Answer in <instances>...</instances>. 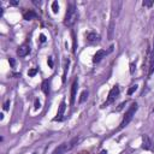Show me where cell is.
Segmentation results:
<instances>
[{
  "mask_svg": "<svg viewBox=\"0 0 154 154\" xmlns=\"http://www.w3.org/2000/svg\"><path fill=\"white\" fill-rule=\"evenodd\" d=\"M78 18V12H77V7L73 2H70L69 6H67V10H66V13H65V17H64V25L65 26H69L71 28L76 20Z\"/></svg>",
  "mask_w": 154,
  "mask_h": 154,
  "instance_id": "cell-1",
  "label": "cell"
},
{
  "mask_svg": "<svg viewBox=\"0 0 154 154\" xmlns=\"http://www.w3.org/2000/svg\"><path fill=\"white\" fill-rule=\"evenodd\" d=\"M78 141H79V137H73L71 141H69V142H64V143L59 144V146L53 150L52 154H65L66 152L71 150V149L78 143Z\"/></svg>",
  "mask_w": 154,
  "mask_h": 154,
  "instance_id": "cell-2",
  "label": "cell"
},
{
  "mask_svg": "<svg viewBox=\"0 0 154 154\" xmlns=\"http://www.w3.org/2000/svg\"><path fill=\"white\" fill-rule=\"evenodd\" d=\"M137 108H138L137 103H136V102H132V103H131V106L129 107V109L125 112V114H124V117H123V120L120 122V124H119V128H118V129H123V128H125V126H126V125L132 120V118H134V116H135V113H136Z\"/></svg>",
  "mask_w": 154,
  "mask_h": 154,
  "instance_id": "cell-3",
  "label": "cell"
},
{
  "mask_svg": "<svg viewBox=\"0 0 154 154\" xmlns=\"http://www.w3.org/2000/svg\"><path fill=\"white\" fill-rule=\"evenodd\" d=\"M119 87L118 85H113L112 87V89L109 90V93H108V96H107V100H106V102L105 103H102V106L101 107H106L107 105H109V103H112V102H114L116 101V99L118 97V95H119Z\"/></svg>",
  "mask_w": 154,
  "mask_h": 154,
  "instance_id": "cell-4",
  "label": "cell"
},
{
  "mask_svg": "<svg viewBox=\"0 0 154 154\" xmlns=\"http://www.w3.org/2000/svg\"><path fill=\"white\" fill-rule=\"evenodd\" d=\"M65 109H66V103H65V101L63 100V101L60 102V105H59V108H58L57 116L53 118V120H54V122H60V120H63V116H64Z\"/></svg>",
  "mask_w": 154,
  "mask_h": 154,
  "instance_id": "cell-5",
  "label": "cell"
},
{
  "mask_svg": "<svg viewBox=\"0 0 154 154\" xmlns=\"http://www.w3.org/2000/svg\"><path fill=\"white\" fill-rule=\"evenodd\" d=\"M77 89H78V79L75 78L71 85V97H70V103L73 105L75 100H76V94H77Z\"/></svg>",
  "mask_w": 154,
  "mask_h": 154,
  "instance_id": "cell-6",
  "label": "cell"
},
{
  "mask_svg": "<svg viewBox=\"0 0 154 154\" xmlns=\"http://www.w3.org/2000/svg\"><path fill=\"white\" fill-rule=\"evenodd\" d=\"M29 53H30V46L26 43H23L17 48V55L18 57H25Z\"/></svg>",
  "mask_w": 154,
  "mask_h": 154,
  "instance_id": "cell-7",
  "label": "cell"
},
{
  "mask_svg": "<svg viewBox=\"0 0 154 154\" xmlns=\"http://www.w3.org/2000/svg\"><path fill=\"white\" fill-rule=\"evenodd\" d=\"M123 6V2L119 1V0H116V1H112L111 2V7H112V16H118L119 12H120V8Z\"/></svg>",
  "mask_w": 154,
  "mask_h": 154,
  "instance_id": "cell-8",
  "label": "cell"
},
{
  "mask_svg": "<svg viewBox=\"0 0 154 154\" xmlns=\"http://www.w3.org/2000/svg\"><path fill=\"white\" fill-rule=\"evenodd\" d=\"M107 53H108V52H106L105 49H99V51H96V53L93 55V63H99V61H101V59H102L103 57H106Z\"/></svg>",
  "mask_w": 154,
  "mask_h": 154,
  "instance_id": "cell-9",
  "label": "cell"
},
{
  "mask_svg": "<svg viewBox=\"0 0 154 154\" xmlns=\"http://www.w3.org/2000/svg\"><path fill=\"white\" fill-rule=\"evenodd\" d=\"M142 148L144 150H149L152 148V140L149 138L148 135H142Z\"/></svg>",
  "mask_w": 154,
  "mask_h": 154,
  "instance_id": "cell-10",
  "label": "cell"
},
{
  "mask_svg": "<svg viewBox=\"0 0 154 154\" xmlns=\"http://www.w3.org/2000/svg\"><path fill=\"white\" fill-rule=\"evenodd\" d=\"M36 17H37V14H36V12L32 11V10H26V11L23 12V18H24L25 20H31V19H34V18H36Z\"/></svg>",
  "mask_w": 154,
  "mask_h": 154,
  "instance_id": "cell-11",
  "label": "cell"
},
{
  "mask_svg": "<svg viewBox=\"0 0 154 154\" xmlns=\"http://www.w3.org/2000/svg\"><path fill=\"white\" fill-rule=\"evenodd\" d=\"M85 37H87V41H89V42H97V41H100V35L99 34H96V32H88L87 35H85Z\"/></svg>",
  "mask_w": 154,
  "mask_h": 154,
  "instance_id": "cell-12",
  "label": "cell"
},
{
  "mask_svg": "<svg viewBox=\"0 0 154 154\" xmlns=\"http://www.w3.org/2000/svg\"><path fill=\"white\" fill-rule=\"evenodd\" d=\"M154 72V52H150L149 55V70H148V76H150Z\"/></svg>",
  "mask_w": 154,
  "mask_h": 154,
  "instance_id": "cell-13",
  "label": "cell"
},
{
  "mask_svg": "<svg viewBox=\"0 0 154 154\" xmlns=\"http://www.w3.org/2000/svg\"><path fill=\"white\" fill-rule=\"evenodd\" d=\"M41 89H42V91L48 96L49 95V81L48 79H45L43 82H42V84H41Z\"/></svg>",
  "mask_w": 154,
  "mask_h": 154,
  "instance_id": "cell-14",
  "label": "cell"
},
{
  "mask_svg": "<svg viewBox=\"0 0 154 154\" xmlns=\"http://www.w3.org/2000/svg\"><path fill=\"white\" fill-rule=\"evenodd\" d=\"M113 31H114V20L111 19L109 28H108V40H112L113 38Z\"/></svg>",
  "mask_w": 154,
  "mask_h": 154,
  "instance_id": "cell-15",
  "label": "cell"
},
{
  "mask_svg": "<svg viewBox=\"0 0 154 154\" xmlns=\"http://www.w3.org/2000/svg\"><path fill=\"white\" fill-rule=\"evenodd\" d=\"M69 64H70V60L66 59L65 60V65H64V73H63V83H65L66 81V73H67V70H69Z\"/></svg>",
  "mask_w": 154,
  "mask_h": 154,
  "instance_id": "cell-16",
  "label": "cell"
},
{
  "mask_svg": "<svg viewBox=\"0 0 154 154\" xmlns=\"http://www.w3.org/2000/svg\"><path fill=\"white\" fill-rule=\"evenodd\" d=\"M87 99H88V91L87 90H83L82 94H81V97H79V103H83Z\"/></svg>",
  "mask_w": 154,
  "mask_h": 154,
  "instance_id": "cell-17",
  "label": "cell"
},
{
  "mask_svg": "<svg viewBox=\"0 0 154 154\" xmlns=\"http://www.w3.org/2000/svg\"><path fill=\"white\" fill-rule=\"evenodd\" d=\"M52 11H53V13H58V11H59V4H58V1H53L52 2Z\"/></svg>",
  "mask_w": 154,
  "mask_h": 154,
  "instance_id": "cell-18",
  "label": "cell"
},
{
  "mask_svg": "<svg viewBox=\"0 0 154 154\" xmlns=\"http://www.w3.org/2000/svg\"><path fill=\"white\" fill-rule=\"evenodd\" d=\"M142 5L144 7H152L154 5V0H144V1H142Z\"/></svg>",
  "mask_w": 154,
  "mask_h": 154,
  "instance_id": "cell-19",
  "label": "cell"
},
{
  "mask_svg": "<svg viewBox=\"0 0 154 154\" xmlns=\"http://www.w3.org/2000/svg\"><path fill=\"white\" fill-rule=\"evenodd\" d=\"M137 90V85L136 84H134V85H131L129 89H128V95H131L132 93H135Z\"/></svg>",
  "mask_w": 154,
  "mask_h": 154,
  "instance_id": "cell-20",
  "label": "cell"
},
{
  "mask_svg": "<svg viewBox=\"0 0 154 154\" xmlns=\"http://www.w3.org/2000/svg\"><path fill=\"white\" fill-rule=\"evenodd\" d=\"M36 73H37V69H31V70H29V71H28L29 77H34Z\"/></svg>",
  "mask_w": 154,
  "mask_h": 154,
  "instance_id": "cell-21",
  "label": "cell"
},
{
  "mask_svg": "<svg viewBox=\"0 0 154 154\" xmlns=\"http://www.w3.org/2000/svg\"><path fill=\"white\" fill-rule=\"evenodd\" d=\"M71 35H72V41H73V53L76 52V36H75V32L73 31H71Z\"/></svg>",
  "mask_w": 154,
  "mask_h": 154,
  "instance_id": "cell-22",
  "label": "cell"
},
{
  "mask_svg": "<svg viewBox=\"0 0 154 154\" xmlns=\"http://www.w3.org/2000/svg\"><path fill=\"white\" fill-rule=\"evenodd\" d=\"M8 63H10V65H11V67H16V60H14L13 58H10V59H8Z\"/></svg>",
  "mask_w": 154,
  "mask_h": 154,
  "instance_id": "cell-23",
  "label": "cell"
},
{
  "mask_svg": "<svg viewBox=\"0 0 154 154\" xmlns=\"http://www.w3.org/2000/svg\"><path fill=\"white\" fill-rule=\"evenodd\" d=\"M35 109H38L40 108V100L38 99H35V105H34Z\"/></svg>",
  "mask_w": 154,
  "mask_h": 154,
  "instance_id": "cell-24",
  "label": "cell"
},
{
  "mask_svg": "<svg viewBox=\"0 0 154 154\" xmlns=\"http://www.w3.org/2000/svg\"><path fill=\"white\" fill-rule=\"evenodd\" d=\"M8 106H10V100H6L5 103H4V109L7 111V109H8Z\"/></svg>",
  "mask_w": 154,
  "mask_h": 154,
  "instance_id": "cell-25",
  "label": "cell"
},
{
  "mask_svg": "<svg viewBox=\"0 0 154 154\" xmlns=\"http://www.w3.org/2000/svg\"><path fill=\"white\" fill-rule=\"evenodd\" d=\"M49 67H53V60H52V57H48V60H47Z\"/></svg>",
  "mask_w": 154,
  "mask_h": 154,
  "instance_id": "cell-26",
  "label": "cell"
},
{
  "mask_svg": "<svg viewBox=\"0 0 154 154\" xmlns=\"http://www.w3.org/2000/svg\"><path fill=\"white\" fill-rule=\"evenodd\" d=\"M134 71H135V65L131 63L130 64V73H134Z\"/></svg>",
  "mask_w": 154,
  "mask_h": 154,
  "instance_id": "cell-27",
  "label": "cell"
},
{
  "mask_svg": "<svg viewBox=\"0 0 154 154\" xmlns=\"http://www.w3.org/2000/svg\"><path fill=\"white\" fill-rule=\"evenodd\" d=\"M40 41H41V42H45V41H46V36H45L43 34L40 35Z\"/></svg>",
  "mask_w": 154,
  "mask_h": 154,
  "instance_id": "cell-28",
  "label": "cell"
},
{
  "mask_svg": "<svg viewBox=\"0 0 154 154\" xmlns=\"http://www.w3.org/2000/svg\"><path fill=\"white\" fill-rule=\"evenodd\" d=\"M124 106H125V101H124V102H122V103H120V105L118 106V108H117V111H120V109H122V108H123Z\"/></svg>",
  "mask_w": 154,
  "mask_h": 154,
  "instance_id": "cell-29",
  "label": "cell"
},
{
  "mask_svg": "<svg viewBox=\"0 0 154 154\" xmlns=\"http://www.w3.org/2000/svg\"><path fill=\"white\" fill-rule=\"evenodd\" d=\"M32 4H35V5L40 6V5H41V1H40V0H38V1H37V0H32Z\"/></svg>",
  "mask_w": 154,
  "mask_h": 154,
  "instance_id": "cell-30",
  "label": "cell"
},
{
  "mask_svg": "<svg viewBox=\"0 0 154 154\" xmlns=\"http://www.w3.org/2000/svg\"><path fill=\"white\" fill-rule=\"evenodd\" d=\"M17 4H18V1H11V5H12V6H16Z\"/></svg>",
  "mask_w": 154,
  "mask_h": 154,
  "instance_id": "cell-31",
  "label": "cell"
},
{
  "mask_svg": "<svg viewBox=\"0 0 154 154\" xmlns=\"http://www.w3.org/2000/svg\"><path fill=\"white\" fill-rule=\"evenodd\" d=\"M100 154H107V150H105V149H103V150H101V152H100Z\"/></svg>",
  "mask_w": 154,
  "mask_h": 154,
  "instance_id": "cell-32",
  "label": "cell"
},
{
  "mask_svg": "<svg viewBox=\"0 0 154 154\" xmlns=\"http://www.w3.org/2000/svg\"><path fill=\"white\" fill-rule=\"evenodd\" d=\"M154 38V37H153ZM152 52H154V40H153V47H152Z\"/></svg>",
  "mask_w": 154,
  "mask_h": 154,
  "instance_id": "cell-33",
  "label": "cell"
},
{
  "mask_svg": "<svg viewBox=\"0 0 154 154\" xmlns=\"http://www.w3.org/2000/svg\"><path fill=\"white\" fill-rule=\"evenodd\" d=\"M34 154H36V153H34Z\"/></svg>",
  "mask_w": 154,
  "mask_h": 154,
  "instance_id": "cell-34",
  "label": "cell"
},
{
  "mask_svg": "<svg viewBox=\"0 0 154 154\" xmlns=\"http://www.w3.org/2000/svg\"><path fill=\"white\" fill-rule=\"evenodd\" d=\"M153 112H154V109H153Z\"/></svg>",
  "mask_w": 154,
  "mask_h": 154,
  "instance_id": "cell-35",
  "label": "cell"
}]
</instances>
